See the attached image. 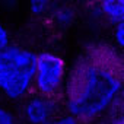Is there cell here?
<instances>
[{"label": "cell", "mask_w": 124, "mask_h": 124, "mask_svg": "<svg viewBox=\"0 0 124 124\" xmlns=\"http://www.w3.org/2000/svg\"><path fill=\"white\" fill-rule=\"evenodd\" d=\"M123 86L124 58L108 45H96L69 69L60 102L66 112L89 124L109 111Z\"/></svg>", "instance_id": "1"}, {"label": "cell", "mask_w": 124, "mask_h": 124, "mask_svg": "<svg viewBox=\"0 0 124 124\" xmlns=\"http://www.w3.org/2000/svg\"><path fill=\"white\" fill-rule=\"evenodd\" d=\"M37 53L9 44L0 50V93L8 101L21 102L32 93Z\"/></svg>", "instance_id": "2"}, {"label": "cell", "mask_w": 124, "mask_h": 124, "mask_svg": "<svg viewBox=\"0 0 124 124\" xmlns=\"http://www.w3.org/2000/svg\"><path fill=\"white\" fill-rule=\"evenodd\" d=\"M67 72V63L60 54L53 51L38 53L35 61L32 92L60 99L66 86Z\"/></svg>", "instance_id": "3"}, {"label": "cell", "mask_w": 124, "mask_h": 124, "mask_svg": "<svg viewBox=\"0 0 124 124\" xmlns=\"http://www.w3.org/2000/svg\"><path fill=\"white\" fill-rule=\"evenodd\" d=\"M21 118L25 124H50L60 114V99L31 93L21 101Z\"/></svg>", "instance_id": "4"}, {"label": "cell", "mask_w": 124, "mask_h": 124, "mask_svg": "<svg viewBox=\"0 0 124 124\" xmlns=\"http://www.w3.org/2000/svg\"><path fill=\"white\" fill-rule=\"evenodd\" d=\"M93 9L98 18L114 26L124 23V0H95Z\"/></svg>", "instance_id": "5"}, {"label": "cell", "mask_w": 124, "mask_h": 124, "mask_svg": "<svg viewBox=\"0 0 124 124\" xmlns=\"http://www.w3.org/2000/svg\"><path fill=\"white\" fill-rule=\"evenodd\" d=\"M51 18V21L54 22V25H57L58 28H69L73 22H75V18H76V12L72 6L69 5H64V3H58V5H54L53 3V8H51V12L48 15Z\"/></svg>", "instance_id": "6"}, {"label": "cell", "mask_w": 124, "mask_h": 124, "mask_svg": "<svg viewBox=\"0 0 124 124\" xmlns=\"http://www.w3.org/2000/svg\"><path fill=\"white\" fill-rule=\"evenodd\" d=\"M53 8L51 0H28V9L29 13L35 18H44L48 16Z\"/></svg>", "instance_id": "7"}, {"label": "cell", "mask_w": 124, "mask_h": 124, "mask_svg": "<svg viewBox=\"0 0 124 124\" xmlns=\"http://www.w3.org/2000/svg\"><path fill=\"white\" fill-rule=\"evenodd\" d=\"M0 124H19L18 115L10 108L2 104H0Z\"/></svg>", "instance_id": "8"}, {"label": "cell", "mask_w": 124, "mask_h": 124, "mask_svg": "<svg viewBox=\"0 0 124 124\" xmlns=\"http://www.w3.org/2000/svg\"><path fill=\"white\" fill-rule=\"evenodd\" d=\"M50 124H86V123L80 121L79 118L73 117L69 112H64V114H58Z\"/></svg>", "instance_id": "9"}, {"label": "cell", "mask_w": 124, "mask_h": 124, "mask_svg": "<svg viewBox=\"0 0 124 124\" xmlns=\"http://www.w3.org/2000/svg\"><path fill=\"white\" fill-rule=\"evenodd\" d=\"M112 37H114V42L118 47V50H121L124 53V23L115 25Z\"/></svg>", "instance_id": "10"}, {"label": "cell", "mask_w": 124, "mask_h": 124, "mask_svg": "<svg viewBox=\"0 0 124 124\" xmlns=\"http://www.w3.org/2000/svg\"><path fill=\"white\" fill-rule=\"evenodd\" d=\"M10 44V35L8 28L0 22V50H3L5 47H8Z\"/></svg>", "instance_id": "11"}, {"label": "cell", "mask_w": 124, "mask_h": 124, "mask_svg": "<svg viewBox=\"0 0 124 124\" xmlns=\"http://www.w3.org/2000/svg\"><path fill=\"white\" fill-rule=\"evenodd\" d=\"M109 109H112V111H118V112H124V86H123V89H121L118 98L115 99V102L112 104V107H111Z\"/></svg>", "instance_id": "12"}]
</instances>
